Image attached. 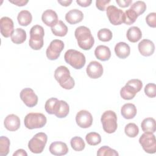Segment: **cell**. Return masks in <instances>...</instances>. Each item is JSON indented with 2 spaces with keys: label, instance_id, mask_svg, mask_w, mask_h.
<instances>
[{
  "label": "cell",
  "instance_id": "6da1fadb",
  "mask_svg": "<svg viewBox=\"0 0 156 156\" xmlns=\"http://www.w3.org/2000/svg\"><path fill=\"white\" fill-rule=\"evenodd\" d=\"M75 37L79 46L83 50H90L94 45V39L89 28L85 26H79L74 32Z\"/></svg>",
  "mask_w": 156,
  "mask_h": 156
},
{
  "label": "cell",
  "instance_id": "7a4b0ae2",
  "mask_svg": "<svg viewBox=\"0 0 156 156\" xmlns=\"http://www.w3.org/2000/svg\"><path fill=\"white\" fill-rule=\"evenodd\" d=\"M54 77L60 85L66 90H71L75 85L74 79L71 76L69 70L65 66H60L54 71Z\"/></svg>",
  "mask_w": 156,
  "mask_h": 156
},
{
  "label": "cell",
  "instance_id": "3957f363",
  "mask_svg": "<svg viewBox=\"0 0 156 156\" xmlns=\"http://www.w3.org/2000/svg\"><path fill=\"white\" fill-rule=\"evenodd\" d=\"M44 29L40 25H35L30 30L29 46L34 50H40L43 46Z\"/></svg>",
  "mask_w": 156,
  "mask_h": 156
},
{
  "label": "cell",
  "instance_id": "277c9868",
  "mask_svg": "<svg viewBox=\"0 0 156 156\" xmlns=\"http://www.w3.org/2000/svg\"><path fill=\"white\" fill-rule=\"evenodd\" d=\"M64 58L67 63L76 69L83 68L86 62L84 54L75 49L68 50L65 54Z\"/></svg>",
  "mask_w": 156,
  "mask_h": 156
},
{
  "label": "cell",
  "instance_id": "5b68a950",
  "mask_svg": "<svg viewBox=\"0 0 156 156\" xmlns=\"http://www.w3.org/2000/svg\"><path fill=\"white\" fill-rule=\"evenodd\" d=\"M46 121V117L41 113H29L24 119V125L29 129L41 128L45 126Z\"/></svg>",
  "mask_w": 156,
  "mask_h": 156
},
{
  "label": "cell",
  "instance_id": "8992f818",
  "mask_svg": "<svg viewBox=\"0 0 156 156\" xmlns=\"http://www.w3.org/2000/svg\"><path fill=\"white\" fill-rule=\"evenodd\" d=\"M101 121L104 130L108 133H114L118 127L117 116L112 110H107L103 113Z\"/></svg>",
  "mask_w": 156,
  "mask_h": 156
},
{
  "label": "cell",
  "instance_id": "52a82bcc",
  "mask_svg": "<svg viewBox=\"0 0 156 156\" xmlns=\"http://www.w3.org/2000/svg\"><path fill=\"white\" fill-rule=\"evenodd\" d=\"M48 136L46 133L43 132H39L36 133L29 141L28 148L34 154L41 153L47 143Z\"/></svg>",
  "mask_w": 156,
  "mask_h": 156
},
{
  "label": "cell",
  "instance_id": "ba28073f",
  "mask_svg": "<svg viewBox=\"0 0 156 156\" xmlns=\"http://www.w3.org/2000/svg\"><path fill=\"white\" fill-rule=\"evenodd\" d=\"M139 143L146 152L154 154L156 152L155 137L152 133H143L139 138Z\"/></svg>",
  "mask_w": 156,
  "mask_h": 156
},
{
  "label": "cell",
  "instance_id": "9c48e42d",
  "mask_svg": "<svg viewBox=\"0 0 156 156\" xmlns=\"http://www.w3.org/2000/svg\"><path fill=\"white\" fill-rule=\"evenodd\" d=\"M106 13L111 24L115 26L124 23V13L115 5H109L106 8Z\"/></svg>",
  "mask_w": 156,
  "mask_h": 156
},
{
  "label": "cell",
  "instance_id": "30bf717a",
  "mask_svg": "<svg viewBox=\"0 0 156 156\" xmlns=\"http://www.w3.org/2000/svg\"><path fill=\"white\" fill-rule=\"evenodd\" d=\"M64 46V43L62 40L57 39L52 40L46 49V54L48 58L51 60L57 59L60 57V52L63 49Z\"/></svg>",
  "mask_w": 156,
  "mask_h": 156
},
{
  "label": "cell",
  "instance_id": "8fae6325",
  "mask_svg": "<svg viewBox=\"0 0 156 156\" xmlns=\"http://www.w3.org/2000/svg\"><path fill=\"white\" fill-rule=\"evenodd\" d=\"M20 98L29 107H33L38 103V96L30 88H25L20 92Z\"/></svg>",
  "mask_w": 156,
  "mask_h": 156
},
{
  "label": "cell",
  "instance_id": "7c38bea8",
  "mask_svg": "<svg viewBox=\"0 0 156 156\" xmlns=\"http://www.w3.org/2000/svg\"><path fill=\"white\" fill-rule=\"evenodd\" d=\"M93 116L87 110H82L76 116V121L78 126L81 128L87 129L90 127L93 123Z\"/></svg>",
  "mask_w": 156,
  "mask_h": 156
},
{
  "label": "cell",
  "instance_id": "4fadbf2b",
  "mask_svg": "<svg viewBox=\"0 0 156 156\" xmlns=\"http://www.w3.org/2000/svg\"><path fill=\"white\" fill-rule=\"evenodd\" d=\"M87 75L91 79H98L103 74L102 65L97 61H91L88 65L86 69Z\"/></svg>",
  "mask_w": 156,
  "mask_h": 156
},
{
  "label": "cell",
  "instance_id": "5bb4252c",
  "mask_svg": "<svg viewBox=\"0 0 156 156\" xmlns=\"http://www.w3.org/2000/svg\"><path fill=\"white\" fill-rule=\"evenodd\" d=\"M1 33L5 38H8L11 36L14 31V24L12 20L7 16L2 17L0 20Z\"/></svg>",
  "mask_w": 156,
  "mask_h": 156
},
{
  "label": "cell",
  "instance_id": "9a60e30c",
  "mask_svg": "<svg viewBox=\"0 0 156 156\" xmlns=\"http://www.w3.org/2000/svg\"><path fill=\"white\" fill-rule=\"evenodd\" d=\"M69 107L68 103L63 100H57L54 105L53 115L58 118H65L69 113Z\"/></svg>",
  "mask_w": 156,
  "mask_h": 156
},
{
  "label": "cell",
  "instance_id": "2e32d148",
  "mask_svg": "<svg viewBox=\"0 0 156 156\" xmlns=\"http://www.w3.org/2000/svg\"><path fill=\"white\" fill-rule=\"evenodd\" d=\"M138 48L139 52L142 55L148 57L154 54L155 51V45L152 41L148 39H143L138 43Z\"/></svg>",
  "mask_w": 156,
  "mask_h": 156
},
{
  "label": "cell",
  "instance_id": "e0dca14e",
  "mask_svg": "<svg viewBox=\"0 0 156 156\" xmlns=\"http://www.w3.org/2000/svg\"><path fill=\"white\" fill-rule=\"evenodd\" d=\"M4 124L6 129L9 131H16L20 127V118L14 114L7 115L4 121Z\"/></svg>",
  "mask_w": 156,
  "mask_h": 156
},
{
  "label": "cell",
  "instance_id": "ac0fdd59",
  "mask_svg": "<svg viewBox=\"0 0 156 156\" xmlns=\"http://www.w3.org/2000/svg\"><path fill=\"white\" fill-rule=\"evenodd\" d=\"M41 20L44 24L52 27L58 22V16L56 12L53 10L48 9L43 13Z\"/></svg>",
  "mask_w": 156,
  "mask_h": 156
},
{
  "label": "cell",
  "instance_id": "d6986e66",
  "mask_svg": "<svg viewBox=\"0 0 156 156\" xmlns=\"http://www.w3.org/2000/svg\"><path fill=\"white\" fill-rule=\"evenodd\" d=\"M50 152L54 155H66L68 152V147L66 143L62 141H54L49 146Z\"/></svg>",
  "mask_w": 156,
  "mask_h": 156
},
{
  "label": "cell",
  "instance_id": "ffe728a7",
  "mask_svg": "<svg viewBox=\"0 0 156 156\" xmlns=\"http://www.w3.org/2000/svg\"><path fill=\"white\" fill-rule=\"evenodd\" d=\"M83 14L80 10L74 9L68 12L65 15V20L70 24H75L82 21Z\"/></svg>",
  "mask_w": 156,
  "mask_h": 156
},
{
  "label": "cell",
  "instance_id": "44dd1931",
  "mask_svg": "<svg viewBox=\"0 0 156 156\" xmlns=\"http://www.w3.org/2000/svg\"><path fill=\"white\" fill-rule=\"evenodd\" d=\"M115 52L118 57L124 59L130 55V48L126 43L119 42L115 46Z\"/></svg>",
  "mask_w": 156,
  "mask_h": 156
},
{
  "label": "cell",
  "instance_id": "7402d4cb",
  "mask_svg": "<svg viewBox=\"0 0 156 156\" xmlns=\"http://www.w3.org/2000/svg\"><path fill=\"white\" fill-rule=\"evenodd\" d=\"M137 113L135 105L132 103H127L123 105L121 108V113L122 116L127 119L133 118Z\"/></svg>",
  "mask_w": 156,
  "mask_h": 156
},
{
  "label": "cell",
  "instance_id": "603a6c76",
  "mask_svg": "<svg viewBox=\"0 0 156 156\" xmlns=\"http://www.w3.org/2000/svg\"><path fill=\"white\" fill-rule=\"evenodd\" d=\"M94 55L98 60L106 61L110 58L111 51L108 47L104 45H99L96 48Z\"/></svg>",
  "mask_w": 156,
  "mask_h": 156
},
{
  "label": "cell",
  "instance_id": "cb8c5ba5",
  "mask_svg": "<svg viewBox=\"0 0 156 156\" xmlns=\"http://www.w3.org/2000/svg\"><path fill=\"white\" fill-rule=\"evenodd\" d=\"M126 36L129 41L136 43L141 38L142 32L139 27L136 26H132L127 30Z\"/></svg>",
  "mask_w": 156,
  "mask_h": 156
},
{
  "label": "cell",
  "instance_id": "d4e9b609",
  "mask_svg": "<svg viewBox=\"0 0 156 156\" xmlns=\"http://www.w3.org/2000/svg\"><path fill=\"white\" fill-rule=\"evenodd\" d=\"M26 32L21 28H17L14 30L10 38L11 40L15 44H21L26 40Z\"/></svg>",
  "mask_w": 156,
  "mask_h": 156
},
{
  "label": "cell",
  "instance_id": "484cf974",
  "mask_svg": "<svg viewBox=\"0 0 156 156\" xmlns=\"http://www.w3.org/2000/svg\"><path fill=\"white\" fill-rule=\"evenodd\" d=\"M141 127L144 132L154 133L156 130L155 120L152 118H146L141 122Z\"/></svg>",
  "mask_w": 156,
  "mask_h": 156
},
{
  "label": "cell",
  "instance_id": "4316f807",
  "mask_svg": "<svg viewBox=\"0 0 156 156\" xmlns=\"http://www.w3.org/2000/svg\"><path fill=\"white\" fill-rule=\"evenodd\" d=\"M18 22L22 26H27L31 23L32 16L31 13L26 10H21L17 16Z\"/></svg>",
  "mask_w": 156,
  "mask_h": 156
},
{
  "label": "cell",
  "instance_id": "83f0119b",
  "mask_svg": "<svg viewBox=\"0 0 156 156\" xmlns=\"http://www.w3.org/2000/svg\"><path fill=\"white\" fill-rule=\"evenodd\" d=\"M51 31L55 36L64 37L67 34L68 27L62 21L59 20L55 26L51 27Z\"/></svg>",
  "mask_w": 156,
  "mask_h": 156
},
{
  "label": "cell",
  "instance_id": "f1b7e54d",
  "mask_svg": "<svg viewBox=\"0 0 156 156\" xmlns=\"http://www.w3.org/2000/svg\"><path fill=\"white\" fill-rule=\"evenodd\" d=\"M138 92L132 87L126 84L120 90L121 97L125 100L132 99Z\"/></svg>",
  "mask_w": 156,
  "mask_h": 156
},
{
  "label": "cell",
  "instance_id": "f546056e",
  "mask_svg": "<svg viewBox=\"0 0 156 156\" xmlns=\"http://www.w3.org/2000/svg\"><path fill=\"white\" fill-rule=\"evenodd\" d=\"M85 140L87 143L89 145L96 146L101 143V136L98 133L92 132L87 134L85 136Z\"/></svg>",
  "mask_w": 156,
  "mask_h": 156
},
{
  "label": "cell",
  "instance_id": "4dcf8cb0",
  "mask_svg": "<svg viewBox=\"0 0 156 156\" xmlns=\"http://www.w3.org/2000/svg\"><path fill=\"white\" fill-rule=\"evenodd\" d=\"M71 147L76 151H83L85 147V144L83 139L80 136H74L70 141Z\"/></svg>",
  "mask_w": 156,
  "mask_h": 156
},
{
  "label": "cell",
  "instance_id": "1f68e13d",
  "mask_svg": "<svg viewBox=\"0 0 156 156\" xmlns=\"http://www.w3.org/2000/svg\"><path fill=\"white\" fill-rule=\"evenodd\" d=\"M10 140L5 136H1L0 138V155L5 156L9 154L10 147Z\"/></svg>",
  "mask_w": 156,
  "mask_h": 156
},
{
  "label": "cell",
  "instance_id": "d6a6232c",
  "mask_svg": "<svg viewBox=\"0 0 156 156\" xmlns=\"http://www.w3.org/2000/svg\"><path fill=\"white\" fill-rule=\"evenodd\" d=\"M124 132L126 135L130 138L136 137L139 133L138 127L135 123H129L124 128Z\"/></svg>",
  "mask_w": 156,
  "mask_h": 156
},
{
  "label": "cell",
  "instance_id": "836d02e7",
  "mask_svg": "<svg viewBox=\"0 0 156 156\" xmlns=\"http://www.w3.org/2000/svg\"><path fill=\"white\" fill-rule=\"evenodd\" d=\"M132 9L138 16L143 14L146 10V5L144 2L141 1H138L134 2L130 8Z\"/></svg>",
  "mask_w": 156,
  "mask_h": 156
},
{
  "label": "cell",
  "instance_id": "e575fe53",
  "mask_svg": "<svg viewBox=\"0 0 156 156\" xmlns=\"http://www.w3.org/2000/svg\"><path fill=\"white\" fill-rule=\"evenodd\" d=\"M113 37L112 32L111 30L107 28H104L100 29L98 32V39L104 42L109 41L112 40Z\"/></svg>",
  "mask_w": 156,
  "mask_h": 156
},
{
  "label": "cell",
  "instance_id": "d590c367",
  "mask_svg": "<svg viewBox=\"0 0 156 156\" xmlns=\"http://www.w3.org/2000/svg\"><path fill=\"white\" fill-rule=\"evenodd\" d=\"M97 155L98 156H118L119 154L115 149L110 148L107 146L101 147L98 152Z\"/></svg>",
  "mask_w": 156,
  "mask_h": 156
},
{
  "label": "cell",
  "instance_id": "8d00e7d4",
  "mask_svg": "<svg viewBox=\"0 0 156 156\" xmlns=\"http://www.w3.org/2000/svg\"><path fill=\"white\" fill-rule=\"evenodd\" d=\"M138 16L136 14L130 9L126 10L124 13V23L127 25H130L134 23L137 19Z\"/></svg>",
  "mask_w": 156,
  "mask_h": 156
},
{
  "label": "cell",
  "instance_id": "74e56055",
  "mask_svg": "<svg viewBox=\"0 0 156 156\" xmlns=\"http://www.w3.org/2000/svg\"><path fill=\"white\" fill-rule=\"evenodd\" d=\"M144 93L147 96L151 98H155L156 96V85L155 83H147L144 88Z\"/></svg>",
  "mask_w": 156,
  "mask_h": 156
},
{
  "label": "cell",
  "instance_id": "f35d334b",
  "mask_svg": "<svg viewBox=\"0 0 156 156\" xmlns=\"http://www.w3.org/2000/svg\"><path fill=\"white\" fill-rule=\"evenodd\" d=\"M58 99L55 98H51L48 99L44 105V108L46 112L50 115H53V109L54 105Z\"/></svg>",
  "mask_w": 156,
  "mask_h": 156
},
{
  "label": "cell",
  "instance_id": "ab89813d",
  "mask_svg": "<svg viewBox=\"0 0 156 156\" xmlns=\"http://www.w3.org/2000/svg\"><path fill=\"white\" fill-rule=\"evenodd\" d=\"M126 84L132 87L135 90H136L137 92H139L143 87V83L141 80L137 79H130L126 83Z\"/></svg>",
  "mask_w": 156,
  "mask_h": 156
},
{
  "label": "cell",
  "instance_id": "60d3db41",
  "mask_svg": "<svg viewBox=\"0 0 156 156\" xmlns=\"http://www.w3.org/2000/svg\"><path fill=\"white\" fill-rule=\"evenodd\" d=\"M146 22L151 27H156V13L155 12L149 13L146 17Z\"/></svg>",
  "mask_w": 156,
  "mask_h": 156
},
{
  "label": "cell",
  "instance_id": "b9f144b4",
  "mask_svg": "<svg viewBox=\"0 0 156 156\" xmlns=\"http://www.w3.org/2000/svg\"><path fill=\"white\" fill-rule=\"evenodd\" d=\"M110 2V0H97L96 1V7L101 11L106 10V7L108 4Z\"/></svg>",
  "mask_w": 156,
  "mask_h": 156
},
{
  "label": "cell",
  "instance_id": "7bdbcfd3",
  "mask_svg": "<svg viewBox=\"0 0 156 156\" xmlns=\"http://www.w3.org/2000/svg\"><path fill=\"white\" fill-rule=\"evenodd\" d=\"M116 2L119 7L125 8L129 6L132 3V0H116Z\"/></svg>",
  "mask_w": 156,
  "mask_h": 156
},
{
  "label": "cell",
  "instance_id": "ee69618b",
  "mask_svg": "<svg viewBox=\"0 0 156 156\" xmlns=\"http://www.w3.org/2000/svg\"><path fill=\"white\" fill-rule=\"evenodd\" d=\"M76 2L81 7H87L91 4L92 1L91 0H77Z\"/></svg>",
  "mask_w": 156,
  "mask_h": 156
},
{
  "label": "cell",
  "instance_id": "f6af8a7d",
  "mask_svg": "<svg viewBox=\"0 0 156 156\" xmlns=\"http://www.w3.org/2000/svg\"><path fill=\"white\" fill-rule=\"evenodd\" d=\"M9 2L12 4H14L15 5H16L17 6H20V7L24 6L28 3V1H25V0H15V1H10L9 0Z\"/></svg>",
  "mask_w": 156,
  "mask_h": 156
},
{
  "label": "cell",
  "instance_id": "bcb514c9",
  "mask_svg": "<svg viewBox=\"0 0 156 156\" xmlns=\"http://www.w3.org/2000/svg\"><path fill=\"white\" fill-rule=\"evenodd\" d=\"M13 156H27V154L24 149H20L16 151V152L13 153Z\"/></svg>",
  "mask_w": 156,
  "mask_h": 156
},
{
  "label": "cell",
  "instance_id": "7dc6e473",
  "mask_svg": "<svg viewBox=\"0 0 156 156\" xmlns=\"http://www.w3.org/2000/svg\"><path fill=\"white\" fill-rule=\"evenodd\" d=\"M58 2L62 6L65 7H68L69 6L71 3L72 1L71 0H66V1H58Z\"/></svg>",
  "mask_w": 156,
  "mask_h": 156
}]
</instances>
